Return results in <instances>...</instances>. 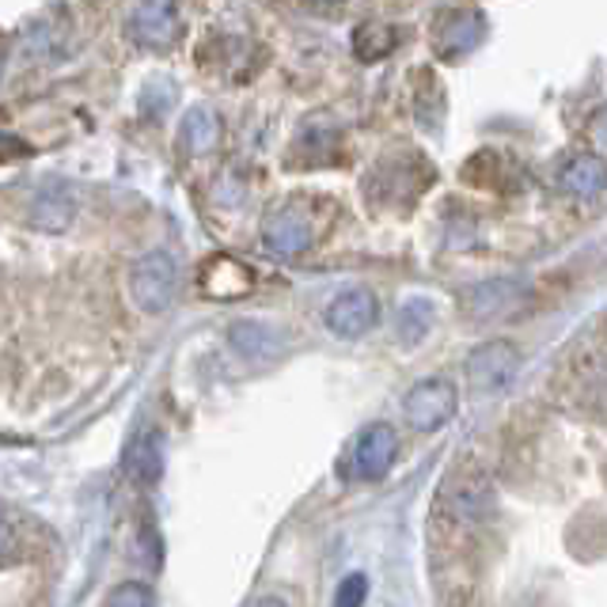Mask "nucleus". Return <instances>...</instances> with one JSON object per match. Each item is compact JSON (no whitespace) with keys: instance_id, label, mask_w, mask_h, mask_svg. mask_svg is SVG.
<instances>
[{"instance_id":"12","label":"nucleus","mask_w":607,"mask_h":607,"mask_svg":"<svg viewBox=\"0 0 607 607\" xmlns=\"http://www.w3.org/2000/svg\"><path fill=\"white\" fill-rule=\"evenodd\" d=\"M558 186H562L566 194H574V198H596L607 186V164L593 153L574 156V160L558 172Z\"/></svg>"},{"instance_id":"15","label":"nucleus","mask_w":607,"mask_h":607,"mask_svg":"<svg viewBox=\"0 0 607 607\" xmlns=\"http://www.w3.org/2000/svg\"><path fill=\"white\" fill-rule=\"evenodd\" d=\"M232 345H236L247 361H266L277 353V331L258 320H243L232 326Z\"/></svg>"},{"instance_id":"3","label":"nucleus","mask_w":607,"mask_h":607,"mask_svg":"<svg viewBox=\"0 0 607 607\" xmlns=\"http://www.w3.org/2000/svg\"><path fill=\"white\" fill-rule=\"evenodd\" d=\"M517 364H520V353L517 345L509 342H482L479 350L467 358V384L479 395H501L512 376H517Z\"/></svg>"},{"instance_id":"20","label":"nucleus","mask_w":607,"mask_h":607,"mask_svg":"<svg viewBox=\"0 0 607 607\" xmlns=\"http://www.w3.org/2000/svg\"><path fill=\"white\" fill-rule=\"evenodd\" d=\"M364 600H369V577L364 574L342 577L334 588V607H364Z\"/></svg>"},{"instance_id":"5","label":"nucleus","mask_w":607,"mask_h":607,"mask_svg":"<svg viewBox=\"0 0 607 607\" xmlns=\"http://www.w3.org/2000/svg\"><path fill=\"white\" fill-rule=\"evenodd\" d=\"M403 414L414 429H441L456 414V388L448 380H422L410 388Z\"/></svg>"},{"instance_id":"22","label":"nucleus","mask_w":607,"mask_h":607,"mask_svg":"<svg viewBox=\"0 0 607 607\" xmlns=\"http://www.w3.org/2000/svg\"><path fill=\"white\" fill-rule=\"evenodd\" d=\"M255 607H285V604L282 600H258Z\"/></svg>"},{"instance_id":"4","label":"nucleus","mask_w":607,"mask_h":607,"mask_svg":"<svg viewBox=\"0 0 607 607\" xmlns=\"http://www.w3.org/2000/svg\"><path fill=\"white\" fill-rule=\"evenodd\" d=\"M323 320L331 326V334H339V339H361V334H369L372 326L380 323V304L369 288L353 285V288H342V293L326 304Z\"/></svg>"},{"instance_id":"1","label":"nucleus","mask_w":607,"mask_h":607,"mask_svg":"<svg viewBox=\"0 0 607 607\" xmlns=\"http://www.w3.org/2000/svg\"><path fill=\"white\" fill-rule=\"evenodd\" d=\"M175 285H179V270L167 251H148L129 270V296L141 312H167L175 301Z\"/></svg>"},{"instance_id":"9","label":"nucleus","mask_w":607,"mask_h":607,"mask_svg":"<svg viewBox=\"0 0 607 607\" xmlns=\"http://www.w3.org/2000/svg\"><path fill=\"white\" fill-rule=\"evenodd\" d=\"M482 31H486L482 12H471V8H467V12H448L441 31H437V53L448 61L463 58V53H471L474 46H479Z\"/></svg>"},{"instance_id":"2","label":"nucleus","mask_w":607,"mask_h":607,"mask_svg":"<svg viewBox=\"0 0 607 607\" xmlns=\"http://www.w3.org/2000/svg\"><path fill=\"white\" fill-rule=\"evenodd\" d=\"M399 456V437L391 425H364L353 437L350 452H345V479L353 482H380L391 471Z\"/></svg>"},{"instance_id":"16","label":"nucleus","mask_w":607,"mask_h":607,"mask_svg":"<svg viewBox=\"0 0 607 607\" xmlns=\"http://www.w3.org/2000/svg\"><path fill=\"white\" fill-rule=\"evenodd\" d=\"M399 339H403L407 345L422 342L429 334V326H433V304L422 301V296H414V301H407L403 307H399Z\"/></svg>"},{"instance_id":"11","label":"nucleus","mask_w":607,"mask_h":607,"mask_svg":"<svg viewBox=\"0 0 607 607\" xmlns=\"http://www.w3.org/2000/svg\"><path fill=\"white\" fill-rule=\"evenodd\" d=\"M525 293V285L512 282V277H493V282L471 285L463 293V307L471 320H490V315L506 312L509 304H517V296Z\"/></svg>"},{"instance_id":"17","label":"nucleus","mask_w":607,"mask_h":607,"mask_svg":"<svg viewBox=\"0 0 607 607\" xmlns=\"http://www.w3.org/2000/svg\"><path fill=\"white\" fill-rule=\"evenodd\" d=\"M391 46H395V31L384 23H361L358 31H353V53H358L361 61H380Z\"/></svg>"},{"instance_id":"6","label":"nucleus","mask_w":607,"mask_h":607,"mask_svg":"<svg viewBox=\"0 0 607 607\" xmlns=\"http://www.w3.org/2000/svg\"><path fill=\"white\" fill-rule=\"evenodd\" d=\"M77 217V190L61 179H46L27 202V221L39 232H65Z\"/></svg>"},{"instance_id":"10","label":"nucleus","mask_w":607,"mask_h":607,"mask_svg":"<svg viewBox=\"0 0 607 607\" xmlns=\"http://www.w3.org/2000/svg\"><path fill=\"white\" fill-rule=\"evenodd\" d=\"M307 243H312V228H307V221L296 209L274 213V217L263 224V247L270 255H296Z\"/></svg>"},{"instance_id":"19","label":"nucleus","mask_w":607,"mask_h":607,"mask_svg":"<svg viewBox=\"0 0 607 607\" xmlns=\"http://www.w3.org/2000/svg\"><path fill=\"white\" fill-rule=\"evenodd\" d=\"M334 141H339V129H334L331 121H323V118L307 121V129H304V153H323V160H331L326 153H334Z\"/></svg>"},{"instance_id":"8","label":"nucleus","mask_w":607,"mask_h":607,"mask_svg":"<svg viewBox=\"0 0 607 607\" xmlns=\"http://www.w3.org/2000/svg\"><path fill=\"white\" fill-rule=\"evenodd\" d=\"M251 285H255L251 270L228 255L209 258L202 270V293L213 296V301H236V296H247Z\"/></svg>"},{"instance_id":"21","label":"nucleus","mask_w":607,"mask_h":607,"mask_svg":"<svg viewBox=\"0 0 607 607\" xmlns=\"http://www.w3.org/2000/svg\"><path fill=\"white\" fill-rule=\"evenodd\" d=\"M593 137H596V141H600V145L607 148V110H600V115H596V126H593Z\"/></svg>"},{"instance_id":"14","label":"nucleus","mask_w":607,"mask_h":607,"mask_svg":"<svg viewBox=\"0 0 607 607\" xmlns=\"http://www.w3.org/2000/svg\"><path fill=\"white\" fill-rule=\"evenodd\" d=\"M221 141V121L217 115H213L209 107H194L190 115L183 118V134H179V145L186 148V153L194 156H205L213 153Z\"/></svg>"},{"instance_id":"13","label":"nucleus","mask_w":607,"mask_h":607,"mask_svg":"<svg viewBox=\"0 0 607 607\" xmlns=\"http://www.w3.org/2000/svg\"><path fill=\"white\" fill-rule=\"evenodd\" d=\"M126 471L145 486L160 479V471H164V437L153 433V429L141 433V437H134L129 448H126Z\"/></svg>"},{"instance_id":"7","label":"nucleus","mask_w":607,"mask_h":607,"mask_svg":"<svg viewBox=\"0 0 607 607\" xmlns=\"http://www.w3.org/2000/svg\"><path fill=\"white\" fill-rule=\"evenodd\" d=\"M129 35L134 42H141L145 50H167L179 39V8L167 0H148L129 16Z\"/></svg>"},{"instance_id":"18","label":"nucleus","mask_w":607,"mask_h":607,"mask_svg":"<svg viewBox=\"0 0 607 607\" xmlns=\"http://www.w3.org/2000/svg\"><path fill=\"white\" fill-rule=\"evenodd\" d=\"M153 588L141 581H121L118 588H110L107 604L102 607H153Z\"/></svg>"}]
</instances>
